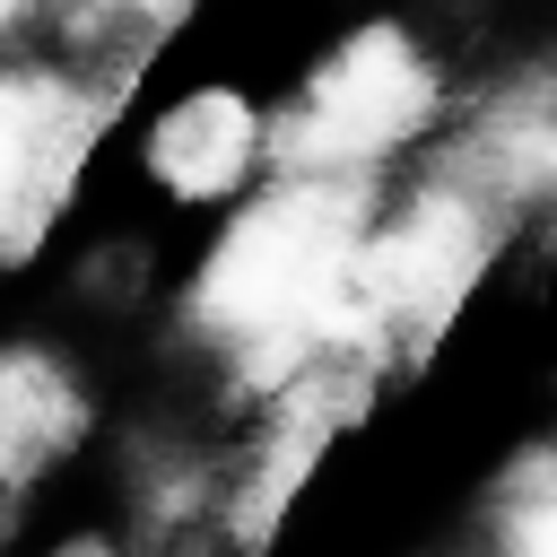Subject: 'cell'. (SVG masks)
<instances>
[{"instance_id":"cell-1","label":"cell","mask_w":557,"mask_h":557,"mask_svg":"<svg viewBox=\"0 0 557 557\" xmlns=\"http://www.w3.org/2000/svg\"><path fill=\"white\" fill-rule=\"evenodd\" d=\"M357 252H366L357 174H287L278 191L226 218V235L200 261L191 313L226 348H296L348 313Z\"/></svg>"},{"instance_id":"cell-2","label":"cell","mask_w":557,"mask_h":557,"mask_svg":"<svg viewBox=\"0 0 557 557\" xmlns=\"http://www.w3.org/2000/svg\"><path fill=\"white\" fill-rule=\"evenodd\" d=\"M435 113V61L400 26H357L287 104L278 157L296 174H366L392 148H409Z\"/></svg>"},{"instance_id":"cell-3","label":"cell","mask_w":557,"mask_h":557,"mask_svg":"<svg viewBox=\"0 0 557 557\" xmlns=\"http://www.w3.org/2000/svg\"><path fill=\"white\" fill-rule=\"evenodd\" d=\"M252 157H261V122H252V104L235 87H191L148 131V174L174 200H226L252 174Z\"/></svg>"},{"instance_id":"cell-4","label":"cell","mask_w":557,"mask_h":557,"mask_svg":"<svg viewBox=\"0 0 557 557\" xmlns=\"http://www.w3.org/2000/svg\"><path fill=\"white\" fill-rule=\"evenodd\" d=\"M70 435H78V383L52 357L9 348L0 357V487L35 479Z\"/></svg>"},{"instance_id":"cell-5","label":"cell","mask_w":557,"mask_h":557,"mask_svg":"<svg viewBox=\"0 0 557 557\" xmlns=\"http://www.w3.org/2000/svg\"><path fill=\"white\" fill-rule=\"evenodd\" d=\"M52 157H61V96L0 70V244L44 209Z\"/></svg>"},{"instance_id":"cell-6","label":"cell","mask_w":557,"mask_h":557,"mask_svg":"<svg viewBox=\"0 0 557 557\" xmlns=\"http://www.w3.org/2000/svg\"><path fill=\"white\" fill-rule=\"evenodd\" d=\"M505 557H557V479H548V487H531V496L513 505Z\"/></svg>"},{"instance_id":"cell-7","label":"cell","mask_w":557,"mask_h":557,"mask_svg":"<svg viewBox=\"0 0 557 557\" xmlns=\"http://www.w3.org/2000/svg\"><path fill=\"white\" fill-rule=\"evenodd\" d=\"M17 9H26V0H0V26H9V17H17Z\"/></svg>"}]
</instances>
